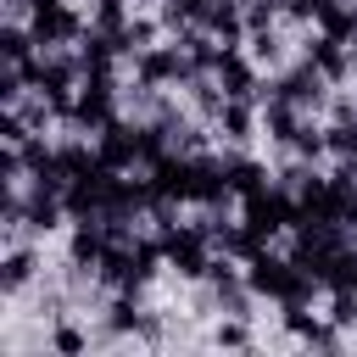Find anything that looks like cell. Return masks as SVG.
<instances>
[{"label":"cell","mask_w":357,"mask_h":357,"mask_svg":"<svg viewBox=\"0 0 357 357\" xmlns=\"http://www.w3.org/2000/svg\"><path fill=\"white\" fill-rule=\"evenodd\" d=\"M245 284L251 296H273V301H307V290L318 284L296 257H273V251H257L251 268H245Z\"/></svg>","instance_id":"obj_1"},{"label":"cell","mask_w":357,"mask_h":357,"mask_svg":"<svg viewBox=\"0 0 357 357\" xmlns=\"http://www.w3.org/2000/svg\"><path fill=\"white\" fill-rule=\"evenodd\" d=\"M156 240H162V257H167V268L178 279H206L212 273V251H206L212 234H206V223H162Z\"/></svg>","instance_id":"obj_2"},{"label":"cell","mask_w":357,"mask_h":357,"mask_svg":"<svg viewBox=\"0 0 357 357\" xmlns=\"http://www.w3.org/2000/svg\"><path fill=\"white\" fill-rule=\"evenodd\" d=\"M240 201H245V206H240V223H251L262 240H273L279 229H296V218H301V206L290 201L284 184H279V190L262 184V190H251V195H240Z\"/></svg>","instance_id":"obj_3"},{"label":"cell","mask_w":357,"mask_h":357,"mask_svg":"<svg viewBox=\"0 0 357 357\" xmlns=\"http://www.w3.org/2000/svg\"><path fill=\"white\" fill-rule=\"evenodd\" d=\"M112 112H117V100H112V73H89V78H84V89L73 95L67 123H78V128H95V134H100V128H112V123H117Z\"/></svg>","instance_id":"obj_4"},{"label":"cell","mask_w":357,"mask_h":357,"mask_svg":"<svg viewBox=\"0 0 357 357\" xmlns=\"http://www.w3.org/2000/svg\"><path fill=\"white\" fill-rule=\"evenodd\" d=\"M28 28H33V39H39L45 50H50V45H67V39L84 33V22H78V11H73L67 0H33Z\"/></svg>","instance_id":"obj_5"},{"label":"cell","mask_w":357,"mask_h":357,"mask_svg":"<svg viewBox=\"0 0 357 357\" xmlns=\"http://www.w3.org/2000/svg\"><path fill=\"white\" fill-rule=\"evenodd\" d=\"M167 78H173V84L184 78V84H190V78H195V61H190L178 45H151V50H139V84L151 89V84H167Z\"/></svg>","instance_id":"obj_6"},{"label":"cell","mask_w":357,"mask_h":357,"mask_svg":"<svg viewBox=\"0 0 357 357\" xmlns=\"http://www.w3.org/2000/svg\"><path fill=\"white\" fill-rule=\"evenodd\" d=\"M201 28H206L212 39H223V50H234L240 33H251V28H245V0H206Z\"/></svg>","instance_id":"obj_7"},{"label":"cell","mask_w":357,"mask_h":357,"mask_svg":"<svg viewBox=\"0 0 357 357\" xmlns=\"http://www.w3.org/2000/svg\"><path fill=\"white\" fill-rule=\"evenodd\" d=\"M100 162L106 167H134V162H145V145H139V128H128V123H112V128H100Z\"/></svg>","instance_id":"obj_8"},{"label":"cell","mask_w":357,"mask_h":357,"mask_svg":"<svg viewBox=\"0 0 357 357\" xmlns=\"http://www.w3.org/2000/svg\"><path fill=\"white\" fill-rule=\"evenodd\" d=\"M324 73L312 67V61H301V67H290L279 84H273V95H284V100H296V106H324Z\"/></svg>","instance_id":"obj_9"},{"label":"cell","mask_w":357,"mask_h":357,"mask_svg":"<svg viewBox=\"0 0 357 357\" xmlns=\"http://www.w3.org/2000/svg\"><path fill=\"white\" fill-rule=\"evenodd\" d=\"M307 61H312V67H318L329 84H340V78L351 73V61H357V56H351V45H346V39L318 33V39H312V50H307Z\"/></svg>","instance_id":"obj_10"},{"label":"cell","mask_w":357,"mask_h":357,"mask_svg":"<svg viewBox=\"0 0 357 357\" xmlns=\"http://www.w3.org/2000/svg\"><path fill=\"white\" fill-rule=\"evenodd\" d=\"M218 89L223 95H234V100H245V95H262L257 89V73H251V61L240 56V50H218Z\"/></svg>","instance_id":"obj_11"},{"label":"cell","mask_w":357,"mask_h":357,"mask_svg":"<svg viewBox=\"0 0 357 357\" xmlns=\"http://www.w3.org/2000/svg\"><path fill=\"white\" fill-rule=\"evenodd\" d=\"M262 128H268V139H284V145H296V134H301L296 100H284V95H268V100H262Z\"/></svg>","instance_id":"obj_12"},{"label":"cell","mask_w":357,"mask_h":357,"mask_svg":"<svg viewBox=\"0 0 357 357\" xmlns=\"http://www.w3.org/2000/svg\"><path fill=\"white\" fill-rule=\"evenodd\" d=\"M318 284H329V290H357V251H346V245H340V251L324 262Z\"/></svg>","instance_id":"obj_13"},{"label":"cell","mask_w":357,"mask_h":357,"mask_svg":"<svg viewBox=\"0 0 357 357\" xmlns=\"http://www.w3.org/2000/svg\"><path fill=\"white\" fill-rule=\"evenodd\" d=\"M33 45H39V39H33V28H17V22H6V28H0V56H6L11 67H22V61L33 56Z\"/></svg>","instance_id":"obj_14"},{"label":"cell","mask_w":357,"mask_h":357,"mask_svg":"<svg viewBox=\"0 0 357 357\" xmlns=\"http://www.w3.org/2000/svg\"><path fill=\"white\" fill-rule=\"evenodd\" d=\"M251 123H257V117H251V106L229 95V100H223V112H218V128H223V139H251Z\"/></svg>","instance_id":"obj_15"},{"label":"cell","mask_w":357,"mask_h":357,"mask_svg":"<svg viewBox=\"0 0 357 357\" xmlns=\"http://www.w3.org/2000/svg\"><path fill=\"white\" fill-rule=\"evenodd\" d=\"M318 22H324V33H335V39H351V28H357V11H351V6H340V0H324V6H318Z\"/></svg>","instance_id":"obj_16"},{"label":"cell","mask_w":357,"mask_h":357,"mask_svg":"<svg viewBox=\"0 0 357 357\" xmlns=\"http://www.w3.org/2000/svg\"><path fill=\"white\" fill-rule=\"evenodd\" d=\"M223 173H229V190H234V195H251V190L268 184V173H262L257 162H223Z\"/></svg>","instance_id":"obj_17"},{"label":"cell","mask_w":357,"mask_h":357,"mask_svg":"<svg viewBox=\"0 0 357 357\" xmlns=\"http://www.w3.org/2000/svg\"><path fill=\"white\" fill-rule=\"evenodd\" d=\"M206 17V0H162V22L167 28H195Z\"/></svg>","instance_id":"obj_18"},{"label":"cell","mask_w":357,"mask_h":357,"mask_svg":"<svg viewBox=\"0 0 357 357\" xmlns=\"http://www.w3.org/2000/svg\"><path fill=\"white\" fill-rule=\"evenodd\" d=\"M151 39H156V22H145V17H128V28L117 33V50L139 56V50H151Z\"/></svg>","instance_id":"obj_19"},{"label":"cell","mask_w":357,"mask_h":357,"mask_svg":"<svg viewBox=\"0 0 357 357\" xmlns=\"http://www.w3.org/2000/svg\"><path fill=\"white\" fill-rule=\"evenodd\" d=\"M33 268H39L33 251H11V257H6V273H0V290H22V284L33 279Z\"/></svg>","instance_id":"obj_20"},{"label":"cell","mask_w":357,"mask_h":357,"mask_svg":"<svg viewBox=\"0 0 357 357\" xmlns=\"http://www.w3.org/2000/svg\"><path fill=\"white\" fill-rule=\"evenodd\" d=\"M324 139L340 162H357V123H335V128H324Z\"/></svg>","instance_id":"obj_21"},{"label":"cell","mask_w":357,"mask_h":357,"mask_svg":"<svg viewBox=\"0 0 357 357\" xmlns=\"http://www.w3.org/2000/svg\"><path fill=\"white\" fill-rule=\"evenodd\" d=\"M329 324L335 329L357 324V290H329Z\"/></svg>","instance_id":"obj_22"},{"label":"cell","mask_w":357,"mask_h":357,"mask_svg":"<svg viewBox=\"0 0 357 357\" xmlns=\"http://www.w3.org/2000/svg\"><path fill=\"white\" fill-rule=\"evenodd\" d=\"M145 318H139V307H134V296H123V301H112V329L123 335V329H139Z\"/></svg>","instance_id":"obj_23"},{"label":"cell","mask_w":357,"mask_h":357,"mask_svg":"<svg viewBox=\"0 0 357 357\" xmlns=\"http://www.w3.org/2000/svg\"><path fill=\"white\" fill-rule=\"evenodd\" d=\"M279 6H284V0H245V28H251V33H257V28H268Z\"/></svg>","instance_id":"obj_24"},{"label":"cell","mask_w":357,"mask_h":357,"mask_svg":"<svg viewBox=\"0 0 357 357\" xmlns=\"http://www.w3.org/2000/svg\"><path fill=\"white\" fill-rule=\"evenodd\" d=\"M296 151H301V156H324V151H329V139H324V128H312V123H301V134H296Z\"/></svg>","instance_id":"obj_25"},{"label":"cell","mask_w":357,"mask_h":357,"mask_svg":"<svg viewBox=\"0 0 357 357\" xmlns=\"http://www.w3.org/2000/svg\"><path fill=\"white\" fill-rule=\"evenodd\" d=\"M212 340H218V346H251V329H245V324H218Z\"/></svg>","instance_id":"obj_26"},{"label":"cell","mask_w":357,"mask_h":357,"mask_svg":"<svg viewBox=\"0 0 357 357\" xmlns=\"http://www.w3.org/2000/svg\"><path fill=\"white\" fill-rule=\"evenodd\" d=\"M50 346H56V351H67V357H73V351H84V335H78V329H73V324H61V329H56V340H50Z\"/></svg>","instance_id":"obj_27"}]
</instances>
